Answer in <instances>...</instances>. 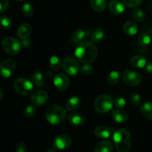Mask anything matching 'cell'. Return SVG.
Wrapping results in <instances>:
<instances>
[{
  "instance_id": "30",
  "label": "cell",
  "mask_w": 152,
  "mask_h": 152,
  "mask_svg": "<svg viewBox=\"0 0 152 152\" xmlns=\"http://www.w3.org/2000/svg\"><path fill=\"white\" fill-rule=\"evenodd\" d=\"M151 42V37L147 33H144L142 34L138 38V43L140 44V45H141L142 47H147L150 45Z\"/></svg>"
},
{
  "instance_id": "13",
  "label": "cell",
  "mask_w": 152,
  "mask_h": 152,
  "mask_svg": "<svg viewBox=\"0 0 152 152\" xmlns=\"http://www.w3.org/2000/svg\"><path fill=\"white\" fill-rule=\"evenodd\" d=\"M108 9L114 15L120 16L125 11L124 3L119 0H111L108 3Z\"/></svg>"
},
{
  "instance_id": "7",
  "label": "cell",
  "mask_w": 152,
  "mask_h": 152,
  "mask_svg": "<svg viewBox=\"0 0 152 152\" xmlns=\"http://www.w3.org/2000/svg\"><path fill=\"white\" fill-rule=\"evenodd\" d=\"M80 64L77 59L71 56H66L62 61V69L70 76L77 75L80 72Z\"/></svg>"
},
{
  "instance_id": "5",
  "label": "cell",
  "mask_w": 152,
  "mask_h": 152,
  "mask_svg": "<svg viewBox=\"0 0 152 152\" xmlns=\"http://www.w3.org/2000/svg\"><path fill=\"white\" fill-rule=\"evenodd\" d=\"M22 43L13 37H5L1 42V47L4 52L10 56H15L20 52Z\"/></svg>"
},
{
  "instance_id": "32",
  "label": "cell",
  "mask_w": 152,
  "mask_h": 152,
  "mask_svg": "<svg viewBox=\"0 0 152 152\" xmlns=\"http://www.w3.org/2000/svg\"><path fill=\"white\" fill-rule=\"evenodd\" d=\"M34 12V8L31 3H25L22 5V13L26 17H31L33 16Z\"/></svg>"
},
{
  "instance_id": "21",
  "label": "cell",
  "mask_w": 152,
  "mask_h": 152,
  "mask_svg": "<svg viewBox=\"0 0 152 152\" xmlns=\"http://www.w3.org/2000/svg\"><path fill=\"white\" fill-rule=\"evenodd\" d=\"M114 149L112 143L109 140H102L95 146L96 152H111Z\"/></svg>"
},
{
  "instance_id": "6",
  "label": "cell",
  "mask_w": 152,
  "mask_h": 152,
  "mask_svg": "<svg viewBox=\"0 0 152 152\" xmlns=\"http://www.w3.org/2000/svg\"><path fill=\"white\" fill-rule=\"evenodd\" d=\"M34 83L32 81L27 80L25 78H19L15 80L13 87L15 91L19 94L22 96H28L34 91Z\"/></svg>"
},
{
  "instance_id": "42",
  "label": "cell",
  "mask_w": 152,
  "mask_h": 152,
  "mask_svg": "<svg viewBox=\"0 0 152 152\" xmlns=\"http://www.w3.org/2000/svg\"><path fill=\"white\" fill-rule=\"evenodd\" d=\"M56 150H57V149H56V148H55L54 146H53L52 148H48V149L47 150V152H56Z\"/></svg>"
},
{
  "instance_id": "10",
  "label": "cell",
  "mask_w": 152,
  "mask_h": 152,
  "mask_svg": "<svg viewBox=\"0 0 152 152\" xmlns=\"http://www.w3.org/2000/svg\"><path fill=\"white\" fill-rule=\"evenodd\" d=\"M72 145V139L69 136L61 134L56 136L53 140V146L57 150H66Z\"/></svg>"
},
{
  "instance_id": "35",
  "label": "cell",
  "mask_w": 152,
  "mask_h": 152,
  "mask_svg": "<svg viewBox=\"0 0 152 152\" xmlns=\"http://www.w3.org/2000/svg\"><path fill=\"white\" fill-rule=\"evenodd\" d=\"M142 0H122L125 5L129 7H137L141 4Z\"/></svg>"
},
{
  "instance_id": "34",
  "label": "cell",
  "mask_w": 152,
  "mask_h": 152,
  "mask_svg": "<svg viewBox=\"0 0 152 152\" xmlns=\"http://www.w3.org/2000/svg\"><path fill=\"white\" fill-rule=\"evenodd\" d=\"M131 104L134 107H138L141 102V97L138 94L133 93L130 96Z\"/></svg>"
},
{
  "instance_id": "28",
  "label": "cell",
  "mask_w": 152,
  "mask_h": 152,
  "mask_svg": "<svg viewBox=\"0 0 152 152\" xmlns=\"http://www.w3.org/2000/svg\"><path fill=\"white\" fill-rule=\"evenodd\" d=\"M120 74L117 71H111L107 77V81L111 85H116L120 82Z\"/></svg>"
},
{
  "instance_id": "23",
  "label": "cell",
  "mask_w": 152,
  "mask_h": 152,
  "mask_svg": "<svg viewBox=\"0 0 152 152\" xmlns=\"http://www.w3.org/2000/svg\"><path fill=\"white\" fill-rule=\"evenodd\" d=\"M31 81L37 88H42L45 86L43 75L40 71H36L31 76Z\"/></svg>"
},
{
  "instance_id": "12",
  "label": "cell",
  "mask_w": 152,
  "mask_h": 152,
  "mask_svg": "<svg viewBox=\"0 0 152 152\" xmlns=\"http://www.w3.org/2000/svg\"><path fill=\"white\" fill-rule=\"evenodd\" d=\"M48 94L42 90H39L34 92L31 95V102L36 106H41L45 105L48 100Z\"/></svg>"
},
{
  "instance_id": "11",
  "label": "cell",
  "mask_w": 152,
  "mask_h": 152,
  "mask_svg": "<svg viewBox=\"0 0 152 152\" xmlns=\"http://www.w3.org/2000/svg\"><path fill=\"white\" fill-rule=\"evenodd\" d=\"M53 84L56 89L60 91H64L67 90L69 87L70 80L68 76L64 74H56L53 79Z\"/></svg>"
},
{
  "instance_id": "39",
  "label": "cell",
  "mask_w": 152,
  "mask_h": 152,
  "mask_svg": "<svg viewBox=\"0 0 152 152\" xmlns=\"http://www.w3.org/2000/svg\"><path fill=\"white\" fill-rule=\"evenodd\" d=\"M8 5H9L8 0H0V6H1L0 13H2L3 12L5 11V10H7Z\"/></svg>"
},
{
  "instance_id": "37",
  "label": "cell",
  "mask_w": 152,
  "mask_h": 152,
  "mask_svg": "<svg viewBox=\"0 0 152 152\" xmlns=\"http://www.w3.org/2000/svg\"><path fill=\"white\" fill-rule=\"evenodd\" d=\"M126 100L124 99V98L121 97V96H118V97H116L114 100V105L116 108H122L123 107L126 106Z\"/></svg>"
},
{
  "instance_id": "18",
  "label": "cell",
  "mask_w": 152,
  "mask_h": 152,
  "mask_svg": "<svg viewBox=\"0 0 152 152\" xmlns=\"http://www.w3.org/2000/svg\"><path fill=\"white\" fill-rule=\"evenodd\" d=\"M31 34V26L28 23H22L17 29V36L21 39H28Z\"/></svg>"
},
{
  "instance_id": "3",
  "label": "cell",
  "mask_w": 152,
  "mask_h": 152,
  "mask_svg": "<svg viewBox=\"0 0 152 152\" xmlns=\"http://www.w3.org/2000/svg\"><path fill=\"white\" fill-rule=\"evenodd\" d=\"M114 145L119 152H128L132 146V136L126 129H117L113 133Z\"/></svg>"
},
{
  "instance_id": "14",
  "label": "cell",
  "mask_w": 152,
  "mask_h": 152,
  "mask_svg": "<svg viewBox=\"0 0 152 152\" xmlns=\"http://www.w3.org/2000/svg\"><path fill=\"white\" fill-rule=\"evenodd\" d=\"M68 123L73 126L75 127H80L83 126L85 123V117L80 112H71L68 116Z\"/></svg>"
},
{
  "instance_id": "44",
  "label": "cell",
  "mask_w": 152,
  "mask_h": 152,
  "mask_svg": "<svg viewBox=\"0 0 152 152\" xmlns=\"http://www.w3.org/2000/svg\"><path fill=\"white\" fill-rule=\"evenodd\" d=\"M147 8L148 9V10H152V2L150 3L149 4H148V6H147Z\"/></svg>"
},
{
  "instance_id": "17",
  "label": "cell",
  "mask_w": 152,
  "mask_h": 152,
  "mask_svg": "<svg viewBox=\"0 0 152 152\" xmlns=\"http://www.w3.org/2000/svg\"><path fill=\"white\" fill-rule=\"evenodd\" d=\"M130 63L134 68L140 69V68H143L144 67H145L147 64V60L145 56H142V55H135L131 58Z\"/></svg>"
},
{
  "instance_id": "31",
  "label": "cell",
  "mask_w": 152,
  "mask_h": 152,
  "mask_svg": "<svg viewBox=\"0 0 152 152\" xmlns=\"http://www.w3.org/2000/svg\"><path fill=\"white\" fill-rule=\"evenodd\" d=\"M1 25L3 29L10 30L13 26V22L11 19L5 15H1Z\"/></svg>"
},
{
  "instance_id": "8",
  "label": "cell",
  "mask_w": 152,
  "mask_h": 152,
  "mask_svg": "<svg viewBox=\"0 0 152 152\" xmlns=\"http://www.w3.org/2000/svg\"><path fill=\"white\" fill-rule=\"evenodd\" d=\"M123 80L127 86H136L142 82V77L139 72L134 70L127 69L124 71Z\"/></svg>"
},
{
  "instance_id": "20",
  "label": "cell",
  "mask_w": 152,
  "mask_h": 152,
  "mask_svg": "<svg viewBox=\"0 0 152 152\" xmlns=\"http://www.w3.org/2000/svg\"><path fill=\"white\" fill-rule=\"evenodd\" d=\"M123 30L128 35L134 36L138 32V26L136 22L128 21L123 24Z\"/></svg>"
},
{
  "instance_id": "29",
  "label": "cell",
  "mask_w": 152,
  "mask_h": 152,
  "mask_svg": "<svg viewBox=\"0 0 152 152\" xmlns=\"http://www.w3.org/2000/svg\"><path fill=\"white\" fill-rule=\"evenodd\" d=\"M132 17L134 19L135 21L138 22H142L145 20V12L140 8H137L133 10V13H132Z\"/></svg>"
},
{
  "instance_id": "4",
  "label": "cell",
  "mask_w": 152,
  "mask_h": 152,
  "mask_svg": "<svg viewBox=\"0 0 152 152\" xmlns=\"http://www.w3.org/2000/svg\"><path fill=\"white\" fill-rule=\"evenodd\" d=\"M114 101L112 98L107 94H101L95 99L94 102V109L99 113L109 112L113 108Z\"/></svg>"
},
{
  "instance_id": "15",
  "label": "cell",
  "mask_w": 152,
  "mask_h": 152,
  "mask_svg": "<svg viewBox=\"0 0 152 152\" xmlns=\"http://www.w3.org/2000/svg\"><path fill=\"white\" fill-rule=\"evenodd\" d=\"M94 133L96 137L100 138V139H107L112 134L113 129L107 126H100L95 128Z\"/></svg>"
},
{
  "instance_id": "19",
  "label": "cell",
  "mask_w": 152,
  "mask_h": 152,
  "mask_svg": "<svg viewBox=\"0 0 152 152\" xmlns=\"http://www.w3.org/2000/svg\"><path fill=\"white\" fill-rule=\"evenodd\" d=\"M113 120L119 123H126L129 120V114L123 110H114L111 114Z\"/></svg>"
},
{
  "instance_id": "43",
  "label": "cell",
  "mask_w": 152,
  "mask_h": 152,
  "mask_svg": "<svg viewBox=\"0 0 152 152\" xmlns=\"http://www.w3.org/2000/svg\"><path fill=\"white\" fill-rule=\"evenodd\" d=\"M3 98V91H2V88H0V99H2Z\"/></svg>"
},
{
  "instance_id": "1",
  "label": "cell",
  "mask_w": 152,
  "mask_h": 152,
  "mask_svg": "<svg viewBox=\"0 0 152 152\" xmlns=\"http://www.w3.org/2000/svg\"><path fill=\"white\" fill-rule=\"evenodd\" d=\"M97 55L98 49L92 41H83L76 48V57L83 63H91L94 62L97 57Z\"/></svg>"
},
{
  "instance_id": "38",
  "label": "cell",
  "mask_w": 152,
  "mask_h": 152,
  "mask_svg": "<svg viewBox=\"0 0 152 152\" xmlns=\"http://www.w3.org/2000/svg\"><path fill=\"white\" fill-rule=\"evenodd\" d=\"M28 148L27 145L25 142H19L16 146V152H26Z\"/></svg>"
},
{
  "instance_id": "40",
  "label": "cell",
  "mask_w": 152,
  "mask_h": 152,
  "mask_svg": "<svg viewBox=\"0 0 152 152\" xmlns=\"http://www.w3.org/2000/svg\"><path fill=\"white\" fill-rule=\"evenodd\" d=\"M22 45L25 48H30L31 46V40L28 39H22Z\"/></svg>"
},
{
  "instance_id": "41",
  "label": "cell",
  "mask_w": 152,
  "mask_h": 152,
  "mask_svg": "<svg viewBox=\"0 0 152 152\" xmlns=\"http://www.w3.org/2000/svg\"><path fill=\"white\" fill-rule=\"evenodd\" d=\"M145 69L148 73H152V61L147 62L146 65H145Z\"/></svg>"
},
{
  "instance_id": "16",
  "label": "cell",
  "mask_w": 152,
  "mask_h": 152,
  "mask_svg": "<svg viewBox=\"0 0 152 152\" xmlns=\"http://www.w3.org/2000/svg\"><path fill=\"white\" fill-rule=\"evenodd\" d=\"M88 35H90V31L83 29H78L72 34L71 37V41L74 44H78V43L82 42L83 39L87 38Z\"/></svg>"
},
{
  "instance_id": "27",
  "label": "cell",
  "mask_w": 152,
  "mask_h": 152,
  "mask_svg": "<svg viewBox=\"0 0 152 152\" xmlns=\"http://www.w3.org/2000/svg\"><path fill=\"white\" fill-rule=\"evenodd\" d=\"M49 65H50V68H51L52 71H58L61 68L62 62H61L60 58L56 56H53L49 60Z\"/></svg>"
},
{
  "instance_id": "25",
  "label": "cell",
  "mask_w": 152,
  "mask_h": 152,
  "mask_svg": "<svg viewBox=\"0 0 152 152\" xmlns=\"http://www.w3.org/2000/svg\"><path fill=\"white\" fill-rule=\"evenodd\" d=\"M140 112L145 118L152 120V102H144L140 107Z\"/></svg>"
},
{
  "instance_id": "36",
  "label": "cell",
  "mask_w": 152,
  "mask_h": 152,
  "mask_svg": "<svg viewBox=\"0 0 152 152\" xmlns=\"http://www.w3.org/2000/svg\"><path fill=\"white\" fill-rule=\"evenodd\" d=\"M36 114V108L34 105H28L25 110V115L28 118L33 117Z\"/></svg>"
},
{
  "instance_id": "45",
  "label": "cell",
  "mask_w": 152,
  "mask_h": 152,
  "mask_svg": "<svg viewBox=\"0 0 152 152\" xmlns=\"http://www.w3.org/2000/svg\"><path fill=\"white\" fill-rule=\"evenodd\" d=\"M19 1H23V0H19Z\"/></svg>"
},
{
  "instance_id": "33",
  "label": "cell",
  "mask_w": 152,
  "mask_h": 152,
  "mask_svg": "<svg viewBox=\"0 0 152 152\" xmlns=\"http://www.w3.org/2000/svg\"><path fill=\"white\" fill-rule=\"evenodd\" d=\"M94 71V68L89 63H85L84 65L80 68V74L83 76L91 75Z\"/></svg>"
},
{
  "instance_id": "26",
  "label": "cell",
  "mask_w": 152,
  "mask_h": 152,
  "mask_svg": "<svg viewBox=\"0 0 152 152\" xmlns=\"http://www.w3.org/2000/svg\"><path fill=\"white\" fill-rule=\"evenodd\" d=\"M105 37V33L102 28H97L91 34V39L95 43H98L102 41Z\"/></svg>"
},
{
  "instance_id": "9",
  "label": "cell",
  "mask_w": 152,
  "mask_h": 152,
  "mask_svg": "<svg viewBox=\"0 0 152 152\" xmlns=\"http://www.w3.org/2000/svg\"><path fill=\"white\" fill-rule=\"evenodd\" d=\"M16 68V63L14 59H7L3 61L0 65V72L4 78H9L14 74Z\"/></svg>"
},
{
  "instance_id": "22",
  "label": "cell",
  "mask_w": 152,
  "mask_h": 152,
  "mask_svg": "<svg viewBox=\"0 0 152 152\" xmlns=\"http://www.w3.org/2000/svg\"><path fill=\"white\" fill-rule=\"evenodd\" d=\"M81 105V100L79 97L77 96H73V97L69 98L66 102V109L68 111H72L78 109Z\"/></svg>"
},
{
  "instance_id": "24",
  "label": "cell",
  "mask_w": 152,
  "mask_h": 152,
  "mask_svg": "<svg viewBox=\"0 0 152 152\" xmlns=\"http://www.w3.org/2000/svg\"><path fill=\"white\" fill-rule=\"evenodd\" d=\"M91 6L97 12H102L107 7V0H91Z\"/></svg>"
},
{
  "instance_id": "2",
  "label": "cell",
  "mask_w": 152,
  "mask_h": 152,
  "mask_svg": "<svg viewBox=\"0 0 152 152\" xmlns=\"http://www.w3.org/2000/svg\"><path fill=\"white\" fill-rule=\"evenodd\" d=\"M46 120L53 126H58L63 123L67 117V112L64 108L56 104L48 106L45 111Z\"/></svg>"
}]
</instances>
